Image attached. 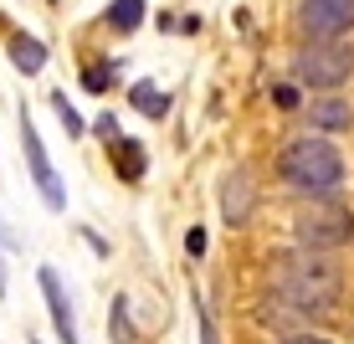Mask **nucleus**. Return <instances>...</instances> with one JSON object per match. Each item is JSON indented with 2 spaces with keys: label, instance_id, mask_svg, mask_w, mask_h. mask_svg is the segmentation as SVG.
<instances>
[{
  "label": "nucleus",
  "instance_id": "nucleus-21",
  "mask_svg": "<svg viewBox=\"0 0 354 344\" xmlns=\"http://www.w3.org/2000/svg\"><path fill=\"white\" fill-rule=\"evenodd\" d=\"M0 247H21V237H16V231L6 226V221H0Z\"/></svg>",
  "mask_w": 354,
  "mask_h": 344
},
{
  "label": "nucleus",
  "instance_id": "nucleus-15",
  "mask_svg": "<svg viewBox=\"0 0 354 344\" xmlns=\"http://www.w3.org/2000/svg\"><path fill=\"white\" fill-rule=\"evenodd\" d=\"M113 344H133V324H129V298H113Z\"/></svg>",
  "mask_w": 354,
  "mask_h": 344
},
{
  "label": "nucleus",
  "instance_id": "nucleus-10",
  "mask_svg": "<svg viewBox=\"0 0 354 344\" xmlns=\"http://www.w3.org/2000/svg\"><path fill=\"white\" fill-rule=\"evenodd\" d=\"M221 216L231 221V226H241V221L252 216V180L247 170H231L226 185H221Z\"/></svg>",
  "mask_w": 354,
  "mask_h": 344
},
{
  "label": "nucleus",
  "instance_id": "nucleus-2",
  "mask_svg": "<svg viewBox=\"0 0 354 344\" xmlns=\"http://www.w3.org/2000/svg\"><path fill=\"white\" fill-rule=\"evenodd\" d=\"M277 180H283L288 190L308 195V201H328V195L344 190L349 165L324 134H298V139H288L283 150H277Z\"/></svg>",
  "mask_w": 354,
  "mask_h": 344
},
{
  "label": "nucleus",
  "instance_id": "nucleus-23",
  "mask_svg": "<svg viewBox=\"0 0 354 344\" xmlns=\"http://www.w3.org/2000/svg\"><path fill=\"white\" fill-rule=\"evenodd\" d=\"M26 344H41V339H26Z\"/></svg>",
  "mask_w": 354,
  "mask_h": 344
},
{
  "label": "nucleus",
  "instance_id": "nucleus-8",
  "mask_svg": "<svg viewBox=\"0 0 354 344\" xmlns=\"http://www.w3.org/2000/svg\"><path fill=\"white\" fill-rule=\"evenodd\" d=\"M308 124H313V134H344V129H354V103L349 98H313L308 103Z\"/></svg>",
  "mask_w": 354,
  "mask_h": 344
},
{
  "label": "nucleus",
  "instance_id": "nucleus-9",
  "mask_svg": "<svg viewBox=\"0 0 354 344\" xmlns=\"http://www.w3.org/2000/svg\"><path fill=\"white\" fill-rule=\"evenodd\" d=\"M108 154H113L118 180H129V185H139V180H144V165H149V154H144L139 139H129V134H113V139H108Z\"/></svg>",
  "mask_w": 354,
  "mask_h": 344
},
{
  "label": "nucleus",
  "instance_id": "nucleus-11",
  "mask_svg": "<svg viewBox=\"0 0 354 344\" xmlns=\"http://www.w3.org/2000/svg\"><path fill=\"white\" fill-rule=\"evenodd\" d=\"M10 67H16V72H26V78H36V72L46 67V46L36 42V36L16 31V36H10Z\"/></svg>",
  "mask_w": 354,
  "mask_h": 344
},
{
  "label": "nucleus",
  "instance_id": "nucleus-14",
  "mask_svg": "<svg viewBox=\"0 0 354 344\" xmlns=\"http://www.w3.org/2000/svg\"><path fill=\"white\" fill-rule=\"evenodd\" d=\"M52 108H57V118H62L67 139H82V129H88V124H82V114L72 108V98H67V93H52Z\"/></svg>",
  "mask_w": 354,
  "mask_h": 344
},
{
  "label": "nucleus",
  "instance_id": "nucleus-5",
  "mask_svg": "<svg viewBox=\"0 0 354 344\" xmlns=\"http://www.w3.org/2000/svg\"><path fill=\"white\" fill-rule=\"evenodd\" d=\"M21 154H26L31 185L46 201V211H67V185H62V175H57V165H52V154H46V144H41V134H36L26 108H21Z\"/></svg>",
  "mask_w": 354,
  "mask_h": 344
},
{
  "label": "nucleus",
  "instance_id": "nucleus-17",
  "mask_svg": "<svg viewBox=\"0 0 354 344\" xmlns=\"http://www.w3.org/2000/svg\"><path fill=\"white\" fill-rule=\"evenodd\" d=\"M195 314H201V344H221V334H216V318L205 303H195Z\"/></svg>",
  "mask_w": 354,
  "mask_h": 344
},
{
  "label": "nucleus",
  "instance_id": "nucleus-13",
  "mask_svg": "<svg viewBox=\"0 0 354 344\" xmlns=\"http://www.w3.org/2000/svg\"><path fill=\"white\" fill-rule=\"evenodd\" d=\"M103 21H108L113 31H133V26L144 21V0H113V6L103 10Z\"/></svg>",
  "mask_w": 354,
  "mask_h": 344
},
{
  "label": "nucleus",
  "instance_id": "nucleus-12",
  "mask_svg": "<svg viewBox=\"0 0 354 344\" xmlns=\"http://www.w3.org/2000/svg\"><path fill=\"white\" fill-rule=\"evenodd\" d=\"M129 103L139 108V114H149V118H165V114H169V98H165L160 88H154V82H133Z\"/></svg>",
  "mask_w": 354,
  "mask_h": 344
},
{
  "label": "nucleus",
  "instance_id": "nucleus-18",
  "mask_svg": "<svg viewBox=\"0 0 354 344\" xmlns=\"http://www.w3.org/2000/svg\"><path fill=\"white\" fill-rule=\"evenodd\" d=\"M272 103H277V108H298V93H292L288 82H277V88H272Z\"/></svg>",
  "mask_w": 354,
  "mask_h": 344
},
{
  "label": "nucleus",
  "instance_id": "nucleus-1",
  "mask_svg": "<svg viewBox=\"0 0 354 344\" xmlns=\"http://www.w3.org/2000/svg\"><path fill=\"white\" fill-rule=\"evenodd\" d=\"M272 298L288 303L292 314H334L344 298V267L328 252H277L272 257Z\"/></svg>",
  "mask_w": 354,
  "mask_h": 344
},
{
  "label": "nucleus",
  "instance_id": "nucleus-19",
  "mask_svg": "<svg viewBox=\"0 0 354 344\" xmlns=\"http://www.w3.org/2000/svg\"><path fill=\"white\" fill-rule=\"evenodd\" d=\"M185 252H190V257H201V252H205V231H201V226H195L190 237H185Z\"/></svg>",
  "mask_w": 354,
  "mask_h": 344
},
{
  "label": "nucleus",
  "instance_id": "nucleus-3",
  "mask_svg": "<svg viewBox=\"0 0 354 344\" xmlns=\"http://www.w3.org/2000/svg\"><path fill=\"white\" fill-rule=\"evenodd\" d=\"M292 237H298L303 252H328V257H334L339 247L354 242V206H344L339 195L308 201L298 216H292Z\"/></svg>",
  "mask_w": 354,
  "mask_h": 344
},
{
  "label": "nucleus",
  "instance_id": "nucleus-16",
  "mask_svg": "<svg viewBox=\"0 0 354 344\" xmlns=\"http://www.w3.org/2000/svg\"><path fill=\"white\" fill-rule=\"evenodd\" d=\"M113 78H118V67H113V62H108V67H88V72H82V88H88V93H103Z\"/></svg>",
  "mask_w": 354,
  "mask_h": 344
},
{
  "label": "nucleus",
  "instance_id": "nucleus-20",
  "mask_svg": "<svg viewBox=\"0 0 354 344\" xmlns=\"http://www.w3.org/2000/svg\"><path fill=\"white\" fill-rule=\"evenodd\" d=\"M277 344H334V339H324V334H288V339H277Z\"/></svg>",
  "mask_w": 354,
  "mask_h": 344
},
{
  "label": "nucleus",
  "instance_id": "nucleus-6",
  "mask_svg": "<svg viewBox=\"0 0 354 344\" xmlns=\"http://www.w3.org/2000/svg\"><path fill=\"white\" fill-rule=\"evenodd\" d=\"M298 31L308 42H344L354 31V0H298Z\"/></svg>",
  "mask_w": 354,
  "mask_h": 344
},
{
  "label": "nucleus",
  "instance_id": "nucleus-7",
  "mask_svg": "<svg viewBox=\"0 0 354 344\" xmlns=\"http://www.w3.org/2000/svg\"><path fill=\"white\" fill-rule=\"evenodd\" d=\"M36 282H41V298H46V314H52V329L62 344H77V309L67 298V282L57 267H36Z\"/></svg>",
  "mask_w": 354,
  "mask_h": 344
},
{
  "label": "nucleus",
  "instance_id": "nucleus-22",
  "mask_svg": "<svg viewBox=\"0 0 354 344\" xmlns=\"http://www.w3.org/2000/svg\"><path fill=\"white\" fill-rule=\"evenodd\" d=\"M6 278L10 273H6V252H0V298H6Z\"/></svg>",
  "mask_w": 354,
  "mask_h": 344
},
{
  "label": "nucleus",
  "instance_id": "nucleus-4",
  "mask_svg": "<svg viewBox=\"0 0 354 344\" xmlns=\"http://www.w3.org/2000/svg\"><path fill=\"white\" fill-rule=\"evenodd\" d=\"M292 78L313 93H334L354 78V46L349 42H303V52L292 57Z\"/></svg>",
  "mask_w": 354,
  "mask_h": 344
}]
</instances>
